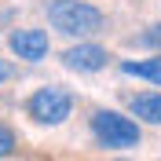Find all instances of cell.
Listing matches in <instances>:
<instances>
[{"mask_svg":"<svg viewBox=\"0 0 161 161\" xmlns=\"http://www.w3.org/2000/svg\"><path fill=\"white\" fill-rule=\"evenodd\" d=\"M92 136L99 139V147H110V150H128L139 143V125L132 117L117 110H95L92 114Z\"/></svg>","mask_w":161,"mask_h":161,"instance_id":"cell-2","label":"cell"},{"mask_svg":"<svg viewBox=\"0 0 161 161\" xmlns=\"http://www.w3.org/2000/svg\"><path fill=\"white\" fill-rule=\"evenodd\" d=\"M121 161H128V158H121Z\"/></svg>","mask_w":161,"mask_h":161,"instance_id":"cell-11","label":"cell"},{"mask_svg":"<svg viewBox=\"0 0 161 161\" xmlns=\"http://www.w3.org/2000/svg\"><path fill=\"white\" fill-rule=\"evenodd\" d=\"M139 44H143V48H154V51H161V22H158V26H150V30L143 33V37H139Z\"/></svg>","mask_w":161,"mask_h":161,"instance_id":"cell-8","label":"cell"},{"mask_svg":"<svg viewBox=\"0 0 161 161\" xmlns=\"http://www.w3.org/2000/svg\"><path fill=\"white\" fill-rule=\"evenodd\" d=\"M48 22L66 37H95L106 30V15L88 0H51Z\"/></svg>","mask_w":161,"mask_h":161,"instance_id":"cell-1","label":"cell"},{"mask_svg":"<svg viewBox=\"0 0 161 161\" xmlns=\"http://www.w3.org/2000/svg\"><path fill=\"white\" fill-rule=\"evenodd\" d=\"M128 110L147 125H161V92H139L128 99Z\"/></svg>","mask_w":161,"mask_h":161,"instance_id":"cell-6","label":"cell"},{"mask_svg":"<svg viewBox=\"0 0 161 161\" xmlns=\"http://www.w3.org/2000/svg\"><path fill=\"white\" fill-rule=\"evenodd\" d=\"M106 48H99V44H73V48H66L62 51V62L70 66V70H77V73H95V70H103L106 66Z\"/></svg>","mask_w":161,"mask_h":161,"instance_id":"cell-5","label":"cell"},{"mask_svg":"<svg viewBox=\"0 0 161 161\" xmlns=\"http://www.w3.org/2000/svg\"><path fill=\"white\" fill-rule=\"evenodd\" d=\"M8 44H11V51H15L19 59H26V62H40L48 55V48H51V40H48L44 30H15L8 37Z\"/></svg>","mask_w":161,"mask_h":161,"instance_id":"cell-4","label":"cell"},{"mask_svg":"<svg viewBox=\"0 0 161 161\" xmlns=\"http://www.w3.org/2000/svg\"><path fill=\"white\" fill-rule=\"evenodd\" d=\"M70 110H73V95L62 92V88H55V84L37 88L30 99H26V114H30L37 125H48V128L62 125V121L70 117Z\"/></svg>","mask_w":161,"mask_h":161,"instance_id":"cell-3","label":"cell"},{"mask_svg":"<svg viewBox=\"0 0 161 161\" xmlns=\"http://www.w3.org/2000/svg\"><path fill=\"white\" fill-rule=\"evenodd\" d=\"M4 80H11V66L4 59H0V84H4Z\"/></svg>","mask_w":161,"mask_h":161,"instance_id":"cell-10","label":"cell"},{"mask_svg":"<svg viewBox=\"0 0 161 161\" xmlns=\"http://www.w3.org/2000/svg\"><path fill=\"white\" fill-rule=\"evenodd\" d=\"M121 73L125 77H143V80H154V84H161V55L158 59H143V62H121Z\"/></svg>","mask_w":161,"mask_h":161,"instance_id":"cell-7","label":"cell"},{"mask_svg":"<svg viewBox=\"0 0 161 161\" xmlns=\"http://www.w3.org/2000/svg\"><path fill=\"white\" fill-rule=\"evenodd\" d=\"M11 150H15V136H11V128L0 125V158H8Z\"/></svg>","mask_w":161,"mask_h":161,"instance_id":"cell-9","label":"cell"}]
</instances>
